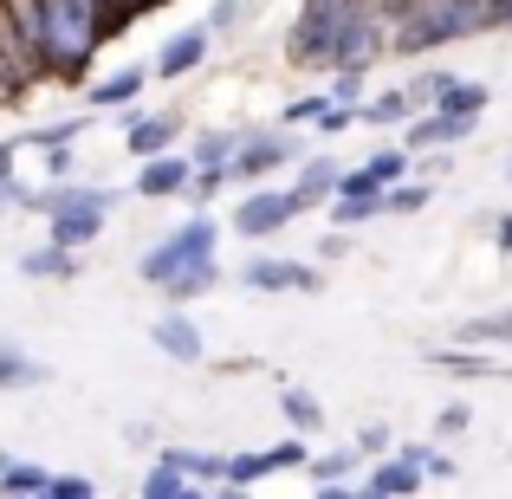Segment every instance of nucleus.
<instances>
[{"mask_svg":"<svg viewBox=\"0 0 512 499\" xmlns=\"http://www.w3.org/2000/svg\"><path fill=\"white\" fill-rule=\"evenodd\" d=\"M104 46V0H39V52L52 85H91Z\"/></svg>","mask_w":512,"mask_h":499,"instance_id":"f257e3e1","label":"nucleus"},{"mask_svg":"<svg viewBox=\"0 0 512 499\" xmlns=\"http://www.w3.org/2000/svg\"><path fill=\"white\" fill-rule=\"evenodd\" d=\"M500 33V7L493 0H415V13L389 33L396 59H428L441 46H461V39Z\"/></svg>","mask_w":512,"mask_h":499,"instance_id":"f03ea898","label":"nucleus"},{"mask_svg":"<svg viewBox=\"0 0 512 499\" xmlns=\"http://www.w3.org/2000/svg\"><path fill=\"white\" fill-rule=\"evenodd\" d=\"M111 201H117L111 188L59 175V182L33 188V201H26V208L46 214V240H59V247H91V240L104 234V221H111Z\"/></svg>","mask_w":512,"mask_h":499,"instance_id":"7ed1b4c3","label":"nucleus"},{"mask_svg":"<svg viewBox=\"0 0 512 499\" xmlns=\"http://www.w3.org/2000/svg\"><path fill=\"white\" fill-rule=\"evenodd\" d=\"M363 7H370V0H299V13H292V26H286V65L292 72H325L331 78L338 39Z\"/></svg>","mask_w":512,"mask_h":499,"instance_id":"20e7f679","label":"nucleus"},{"mask_svg":"<svg viewBox=\"0 0 512 499\" xmlns=\"http://www.w3.org/2000/svg\"><path fill=\"white\" fill-rule=\"evenodd\" d=\"M214 247H221V227H214L208 214H188V221H182V227H169L156 247H143V253H137V279L163 292L169 279H182V273H188V266L214 260Z\"/></svg>","mask_w":512,"mask_h":499,"instance_id":"39448f33","label":"nucleus"},{"mask_svg":"<svg viewBox=\"0 0 512 499\" xmlns=\"http://www.w3.org/2000/svg\"><path fill=\"white\" fill-rule=\"evenodd\" d=\"M299 214H305V201H299V188H292V182H286V188L253 182V195L234 208V221H227V227H234L240 240H273V234H286Z\"/></svg>","mask_w":512,"mask_h":499,"instance_id":"423d86ee","label":"nucleus"},{"mask_svg":"<svg viewBox=\"0 0 512 499\" xmlns=\"http://www.w3.org/2000/svg\"><path fill=\"white\" fill-rule=\"evenodd\" d=\"M305 143L292 137V124H273V130H247V143H240L234 156V182H266V175H279L286 163H299Z\"/></svg>","mask_w":512,"mask_h":499,"instance_id":"0eeeda50","label":"nucleus"},{"mask_svg":"<svg viewBox=\"0 0 512 499\" xmlns=\"http://www.w3.org/2000/svg\"><path fill=\"white\" fill-rule=\"evenodd\" d=\"M208 52H214V26H208V20H201V26H182V33H169L163 46H156L150 72L163 78V85H175V78L201 72V65H208Z\"/></svg>","mask_w":512,"mask_h":499,"instance_id":"6e6552de","label":"nucleus"},{"mask_svg":"<svg viewBox=\"0 0 512 499\" xmlns=\"http://www.w3.org/2000/svg\"><path fill=\"white\" fill-rule=\"evenodd\" d=\"M195 156L188 150H163L150 156V163H137V201H182L188 182H195Z\"/></svg>","mask_w":512,"mask_h":499,"instance_id":"1a4fd4ad","label":"nucleus"},{"mask_svg":"<svg viewBox=\"0 0 512 499\" xmlns=\"http://www.w3.org/2000/svg\"><path fill=\"white\" fill-rule=\"evenodd\" d=\"M240 286L247 292H318V266H299L286 253H253L240 266Z\"/></svg>","mask_w":512,"mask_h":499,"instance_id":"9d476101","label":"nucleus"},{"mask_svg":"<svg viewBox=\"0 0 512 499\" xmlns=\"http://www.w3.org/2000/svg\"><path fill=\"white\" fill-rule=\"evenodd\" d=\"M175 137H182V117L175 111H137V104H124V150L137 156V163L175 150Z\"/></svg>","mask_w":512,"mask_h":499,"instance_id":"9b49d317","label":"nucleus"},{"mask_svg":"<svg viewBox=\"0 0 512 499\" xmlns=\"http://www.w3.org/2000/svg\"><path fill=\"white\" fill-rule=\"evenodd\" d=\"M150 344L163 350L169 363H201V357H208V337H201V325L182 312V305H169V312L150 325Z\"/></svg>","mask_w":512,"mask_h":499,"instance_id":"f8f14e48","label":"nucleus"},{"mask_svg":"<svg viewBox=\"0 0 512 499\" xmlns=\"http://www.w3.org/2000/svg\"><path fill=\"white\" fill-rule=\"evenodd\" d=\"M422 480H428L422 461H409V454H383V461L363 474V499H409V493H422Z\"/></svg>","mask_w":512,"mask_h":499,"instance_id":"ddd939ff","label":"nucleus"},{"mask_svg":"<svg viewBox=\"0 0 512 499\" xmlns=\"http://www.w3.org/2000/svg\"><path fill=\"white\" fill-rule=\"evenodd\" d=\"M474 137V117H448V111H415L402 124V143L409 150H454V143Z\"/></svg>","mask_w":512,"mask_h":499,"instance_id":"4468645a","label":"nucleus"},{"mask_svg":"<svg viewBox=\"0 0 512 499\" xmlns=\"http://www.w3.org/2000/svg\"><path fill=\"white\" fill-rule=\"evenodd\" d=\"M150 65H117L111 78H91L85 85V111H124V104L143 98V85H150Z\"/></svg>","mask_w":512,"mask_h":499,"instance_id":"2eb2a0df","label":"nucleus"},{"mask_svg":"<svg viewBox=\"0 0 512 499\" xmlns=\"http://www.w3.org/2000/svg\"><path fill=\"white\" fill-rule=\"evenodd\" d=\"M338 182H344V163L338 156H299V175H292V188H299V201H305V214L312 208H331V195H338Z\"/></svg>","mask_w":512,"mask_h":499,"instance_id":"dca6fc26","label":"nucleus"},{"mask_svg":"<svg viewBox=\"0 0 512 499\" xmlns=\"http://www.w3.org/2000/svg\"><path fill=\"white\" fill-rule=\"evenodd\" d=\"M415 111H422L415 91L409 85H389V91H376V98H363V130H402Z\"/></svg>","mask_w":512,"mask_h":499,"instance_id":"f3484780","label":"nucleus"},{"mask_svg":"<svg viewBox=\"0 0 512 499\" xmlns=\"http://www.w3.org/2000/svg\"><path fill=\"white\" fill-rule=\"evenodd\" d=\"M240 143H247V130H234V124H208V130H195V143H188V156H195L201 169H234Z\"/></svg>","mask_w":512,"mask_h":499,"instance_id":"a211bd4d","label":"nucleus"},{"mask_svg":"<svg viewBox=\"0 0 512 499\" xmlns=\"http://www.w3.org/2000/svg\"><path fill=\"white\" fill-rule=\"evenodd\" d=\"M487 104H493V91L480 85V78H461V72H454V85L441 91V98L428 104V111H448V117H474V124H480V117H487Z\"/></svg>","mask_w":512,"mask_h":499,"instance_id":"6ab92c4d","label":"nucleus"},{"mask_svg":"<svg viewBox=\"0 0 512 499\" xmlns=\"http://www.w3.org/2000/svg\"><path fill=\"white\" fill-rule=\"evenodd\" d=\"M156 454H169L175 467H188V480H195L201 493L227 487V454H208V448H156Z\"/></svg>","mask_w":512,"mask_h":499,"instance_id":"aec40b11","label":"nucleus"},{"mask_svg":"<svg viewBox=\"0 0 512 499\" xmlns=\"http://www.w3.org/2000/svg\"><path fill=\"white\" fill-rule=\"evenodd\" d=\"M20 273H26V279H72V273H78V247H59V240H46V247L20 253Z\"/></svg>","mask_w":512,"mask_h":499,"instance_id":"412c9836","label":"nucleus"},{"mask_svg":"<svg viewBox=\"0 0 512 499\" xmlns=\"http://www.w3.org/2000/svg\"><path fill=\"white\" fill-rule=\"evenodd\" d=\"M214 286H221V260H201V266H188L182 279L163 286V305H195V299H208Z\"/></svg>","mask_w":512,"mask_h":499,"instance_id":"4be33fe9","label":"nucleus"},{"mask_svg":"<svg viewBox=\"0 0 512 499\" xmlns=\"http://www.w3.org/2000/svg\"><path fill=\"white\" fill-rule=\"evenodd\" d=\"M363 461H370L363 448H331V454H312V461H305V480H312V487H338V480H350Z\"/></svg>","mask_w":512,"mask_h":499,"instance_id":"5701e85b","label":"nucleus"},{"mask_svg":"<svg viewBox=\"0 0 512 499\" xmlns=\"http://www.w3.org/2000/svg\"><path fill=\"white\" fill-rule=\"evenodd\" d=\"M480 344H441V350H422L435 370H448V376H500V363L493 357H474Z\"/></svg>","mask_w":512,"mask_h":499,"instance_id":"b1692460","label":"nucleus"},{"mask_svg":"<svg viewBox=\"0 0 512 499\" xmlns=\"http://www.w3.org/2000/svg\"><path fill=\"white\" fill-rule=\"evenodd\" d=\"M0 493H13V499L52 493V474L39 461H13V454H0Z\"/></svg>","mask_w":512,"mask_h":499,"instance_id":"393cba45","label":"nucleus"},{"mask_svg":"<svg viewBox=\"0 0 512 499\" xmlns=\"http://www.w3.org/2000/svg\"><path fill=\"white\" fill-rule=\"evenodd\" d=\"M376 214H389V188H376V195H331V227H370Z\"/></svg>","mask_w":512,"mask_h":499,"instance_id":"a878e982","label":"nucleus"},{"mask_svg":"<svg viewBox=\"0 0 512 499\" xmlns=\"http://www.w3.org/2000/svg\"><path fill=\"white\" fill-rule=\"evenodd\" d=\"M279 415H286V428H299V435L325 428V402H318L312 389H299V383H286V389H279Z\"/></svg>","mask_w":512,"mask_h":499,"instance_id":"bb28decb","label":"nucleus"},{"mask_svg":"<svg viewBox=\"0 0 512 499\" xmlns=\"http://www.w3.org/2000/svg\"><path fill=\"white\" fill-rule=\"evenodd\" d=\"M182 493H201V487L188 480V467H175L169 454H156L150 474H143V499H182Z\"/></svg>","mask_w":512,"mask_h":499,"instance_id":"cd10ccee","label":"nucleus"},{"mask_svg":"<svg viewBox=\"0 0 512 499\" xmlns=\"http://www.w3.org/2000/svg\"><path fill=\"white\" fill-rule=\"evenodd\" d=\"M46 383V363L26 357L20 344H0V389H39Z\"/></svg>","mask_w":512,"mask_h":499,"instance_id":"c85d7f7f","label":"nucleus"},{"mask_svg":"<svg viewBox=\"0 0 512 499\" xmlns=\"http://www.w3.org/2000/svg\"><path fill=\"white\" fill-rule=\"evenodd\" d=\"M279 467H273V454L266 448H247V454H227V487L234 493H247V487H260V480H273Z\"/></svg>","mask_w":512,"mask_h":499,"instance_id":"c756f323","label":"nucleus"},{"mask_svg":"<svg viewBox=\"0 0 512 499\" xmlns=\"http://www.w3.org/2000/svg\"><path fill=\"white\" fill-rule=\"evenodd\" d=\"M396 454L422 461V467H428V480H461V461H454L448 448H435V441H396Z\"/></svg>","mask_w":512,"mask_h":499,"instance_id":"7c9ffc66","label":"nucleus"},{"mask_svg":"<svg viewBox=\"0 0 512 499\" xmlns=\"http://www.w3.org/2000/svg\"><path fill=\"white\" fill-rule=\"evenodd\" d=\"M85 124H91V111L85 117H59V124H39V130H26V150H59V143H78L85 137Z\"/></svg>","mask_w":512,"mask_h":499,"instance_id":"2f4dec72","label":"nucleus"},{"mask_svg":"<svg viewBox=\"0 0 512 499\" xmlns=\"http://www.w3.org/2000/svg\"><path fill=\"white\" fill-rule=\"evenodd\" d=\"M461 344H512V305L506 312H480L461 325Z\"/></svg>","mask_w":512,"mask_h":499,"instance_id":"473e14b6","label":"nucleus"},{"mask_svg":"<svg viewBox=\"0 0 512 499\" xmlns=\"http://www.w3.org/2000/svg\"><path fill=\"white\" fill-rule=\"evenodd\" d=\"M331 104H338V91H305V98H292L286 111H279V124H292V130H312L318 117L331 111Z\"/></svg>","mask_w":512,"mask_h":499,"instance_id":"72a5a7b5","label":"nucleus"},{"mask_svg":"<svg viewBox=\"0 0 512 499\" xmlns=\"http://www.w3.org/2000/svg\"><path fill=\"white\" fill-rule=\"evenodd\" d=\"M409 163H415V150H409V143H389V150H370V163H363V169H370L376 175V182H402V175H409Z\"/></svg>","mask_w":512,"mask_h":499,"instance_id":"f704fd0d","label":"nucleus"},{"mask_svg":"<svg viewBox=\"0 0 512 499\" xmlns=\"http://www.w3.org/2000/svg\"><path fill=\"white\" fill-rule=\"evenodd\" d=\"M448 85H454V72H448V65H422V59H415V72H409V91H415V104H422V111H428V104H435Z\"/></svg>","mask_w":512,"mask_h":499,"instance_id":"c9c22d12","label":"nucleus"},{"mask_svg":"<svg viewBox=\"0 0 512 499\" xmlns=\"http://www.w3.org/2000/svg\"><path fill=\"white\" fill-rule=\"evenodd\" d=\"M428 201H435V188H428V182H415V175L389 182V214H422Z\"/></svg>","mask_w":512,"mask_h":499,"instance_id":"e433bc0d","label":"nucleus"},{"mask_svg":"<svg viewBox=\"0 0 512 499\" xmlns=\"http://www.w3.org/2000/svg\"><path fill=\"white\" fill-rule=\"evenodd\" d=\"M266 454H273V467H279V474H292V467H305V461H312V448H305V435H299V428H292V435H279Z\"/></svg>","mask_w":512,"mask_h":499,"instance_id":"4c0bfd02","label":"nucleus"},{"mask_svg":"<svg viewBox=\"0 0 512 499\" xmlns=\"http://www.w3.org/2000/svg\"><path fill=\"white\" fill-rule=\"evenodd\" d=\"M357 448L370 454V461H383V454H396V428H389V422H363L357 428Z\"/></svg>","mask_w":512,"mask_h":499,"instance_id":"58836bf2","label":"nucleus"},{"mask_svg":"<svg viewBox=\"0 0 512 499\" xmlns=\"http://www.w3.org/2000/svg\"><path fill=\"white\" fill-rule=\"evenodd\" d=\"M363 85H370V65H338V72H331V91H338L344 104H363Z\"/></svg>","mask_w":512,"mask_h":499,"instance_id":"ea45409f","label":"nucleus"},{"mask_svg":"<svg viewBox=\"0 0 512 499\" xmlns=\"http://www.w3.org/2000/svg\"><path fill=\"white\" fill-rule=\"evenodd\" d=\"M227 182H234V169H195V182H188V195H182V201H195V208H201V201H214Z\"/></svg>","mask_w":512,"mask_h":499,"instance_id":"a19ab883","label":"nucleus"},{"mask_svg":"<svg viewBox=\"0 0 512 499\" xmlns=\"http://www.w3.org/2000/svg\"><path fill=\"white\" fill-rule=\"evenodd\" d=\"M240 20H247V0H214V7H208V26H214V39H221V33H234Z\"/></svg>","mask_w":512,"mask_h":499,"instance_id":"79ce46f5","label":"nucleus"},{"mask_svg":"<svg viewBox=\"0 0 512 499\" xmlns=\"http://www.w3.org/2000/svg\"><path fill=\"white\" fill-rule=\"evenodd\" d=\"M91 493H98V487H91L85 474H52V493L46 499H91Z\"/></svg>","mask_w":512,"mask_h":499,"instance_id":"37998d69","label":"nucleus"},{"mask_svg":"<svg viewBox=\"0 0 512 499\" xmlns=\"http://www.w3.org/2000/svg\"><path fill=\"white\" fill-rule=\"evenodd\" d=\"M435 422H441V435L454 441V435H467V428H474V409H461V402H448V409H441Z\"/></svg>","mask_w":512,"mask_h":499,"instance_id":"c03bdc74","label":"nucleus"},{"mask_svg":"<svg viewBox=\"0 0 512 499\" xmlns=\"http://www.w3.org/2000/svg\"><path fill=\"white\" fill-rule=\"evenodd\" d=\"M26 143H0V201H13V163H20Z\"/></svg>","mask_w":512,"mask_h":499,"instance_id":"a18cd8bd","label":"nucleus"},{"mask_svg":"<svg viewBox=\"0 0 512 499\" xmlns=\"http://www.w3.org/2000/svg\"><path fill=\"white\" fill-rule=\"evenodd\" d=\"M46 156V175L59 182V175H72V143H59V150H39Z\"/></svg>","mask_w":512,"mask_h":499,"instance_id":"49530a36","label":"nucleus"},{"mask_svg":"<svg viewBox=\"0 0 512 499\" xmlns=\"http://www.w3.org/2000/svg\"><path fill=\"white\" fill-rule=\"evenodd\" d=\"M318 253H325V260H344L350 253V227H331V234L318 240Z\"/></svg>","mask_w":512,"mask_h":499,"instance_id":"de8ad7c7","label":"nucleus"},{"mask_svg":"<svg viewBox=\"0 0 512 499\" xmlns=\"http://www.w3.org/2000/svg\"><path fill=\"white\" fill-rule=\"evenodd\" d=\"M376 13H383L389 26H402V20H409V13H415V0H376Z\"/></svg>","mask_w":512,"mask_h":499,"instance_id":"09e8293b","label":"nucleus"},{"mask_svg":"<svg viewBox=\"0 0 512 499\" xmlns=\"http://www.w3.org/2000/svg\"><path fill=\"white\" fill-rule=\"evenodd\" d=\"M493 247L512 253V214H500V221H493Z\"/></svg>","mask_w":512,"mask_h":499,"instance_id":"8fccbe9b","label":"nucleus"},{"mask_svg":"<svg viewBox=\"0 0 512 499\" xmlns=\"http://www.w3.org/2000/svg\"><path fill=\"white\" fill-rule=\"evenodd\" d=\"M500 7V33H512V0H493Z\"/></svg>","mask_w":512,"mask_h":499,"instance_id":"3c124183","label":"nucleus"},{"mask_svg":"<svg viewBox=\"0 0 512 499\" xmlns=\"http://www.w3.org/2000/svg\"><path fill=\"white\" fill-rule=\"evenodd\" d=\"M506 175H512V163H506Z\"/></svg>","mask_w":512,"mask_h":499,"instance_id":"603ef678","label":"nucleus"}]
</instances>
